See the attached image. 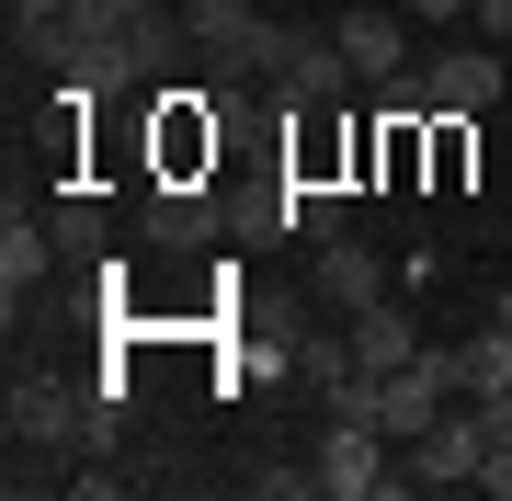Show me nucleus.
Segmentation results:
<instances>
[{
	"label": "nucleus",
	"instance_id": "obj_1",
	"mask_svg": "<svg viewBox=\"0 0 512 501\" xmlns=\"http://www.w3.org/2000/svg\"><path fill=\"white\" fill-rule=\"evenodd\" d=\"M501 46H421L410 57V103L421 114H444V126H478V114L501 103Z\"/></svg>",
	"mask_w": 512,
	"mask_h": 501
},
{
	"label": "nucleus",
	"instance_id": "obj_2",
	"mask_svg": "<svg viewBox=\"0 0 512 501\" xmlns=\"http://www.w3.org/2000/svg\"><path fill=\"white\" fill-rule=\"evenodd\" d=\"M308 456H319V501H410V479H399L376 422H319Z\"/></svg>",
	"mask_w": 512,
	"mask_h": 501
},
{
	"label": "nucleus",
	"instance_id": "obj_3",
	"mask_svg": "<svg viewBox=\"0 0 512 501\" xmlns=\"http://www.w3.org/2000/svg\"><path fill=\"white\" fill-rule=\"evenodd\" d=\"M478 456H490L478 410H444L433 433H410V445H399V479H410V501H421V490H478Z\"/></svg>",
	"mask_w": 512,
	"mask_h": 501
},
{
	"label": "nucleus",
	"instance_id": "obj_4",
	"mask_svg": "<svg viewBox=\"0 0 512 501\" xmlns=\"http://www.w3.org/2000/svg\"><path fill=\"white\" fill-rule=\"evenodd\" d=\"M80 399L69 376H12V445L23 456H80Z\"/></svg>",
	"mask_w": 512,
	"mask_h": 501
},
{
	"label": "nucleus",
	"instance_id": "obj_5",
	"mask_svg": "<svg viewBox=\"0 0 512 501\" xmlns=\"http://www.w3.org/2000/svg\"><path fill=\"white\" fill-rule=\"evenodd\" d=\"M183 35H194L205 69H262L274 23H262V0H183Z\"/></svg>",
	"mask_w": 512,
	"mask_h": 501
},
{
	"label": "nucleus",
	"instance_id": "obj_6",
	"mask_svg": "<svg viewBox=\"0 0 512 501\" xmlns=\"http://www.w3.org/2000/svg\"><path fill=\"white\" fill-rule=\"evenodd\" d=\"M330 35H342V57L376 80V92H387V80H410V57H421V46H410V12H399V0H353V12L330 23Z\"/></svg>",
	"mask_w": 512,
	"mask_h": 501
},
{
	"label": "nucleus",
	"instance_id": "obj_7",
	"mask_svg": "<svg viewBox=\"0 0 512 501\" xmlns=\"http://www.w3.org/2000/svg\"><path fill=\"white\" fill-rule=\"evenodd\" d=\"M308 297H319V308H342V319H365V308L387 297V262H376L365 240H342V228H330L319 262H308Z\"/></svg>",
	"mask_w": 512,
	"mask_h": 501
},
{
	"label": "nucleus",
	"instance_id": "obj_8",
	"mask_svg": "<svg viewBox=\"0 0 512 501\" xmlns=\"http://www.w3.org/2000/svg\"><path fill=\"white\" fill-rule=\"evenodd\" d=\"M46 262H57V228H46L35 205L12 194V217H0V297L23 308V297H35V285H46Z\"/></svg>",
	"mask_w": 512,
	"mask_h": 501
},
{
	"label": "nucleus",
	"instance_id": "obj_9",
	"mask_svg": "<svg viewBox=\"0 0 512 501\" xmlns=\"http://www.w3.org/2000/svg\"><path fill=\"white\" fill-rule=\"evenodd\" d=\"M353 353H365L376 376H387V365H410V353H421V319H410L399 297H376L365 319H353Z\"/></svg>",
	"mask_w": 512,
	"mask_h": 501
},
{
	"label": "nucleus",
	"instance_id": "obj_10",
	"mask_svg": "<svg viewBox=\"0 0 512 501\" xmlns=\"http://www.w3.org/2000/svg\"><path fill=\"white\" fill-rule=\"evenodd\" d=\"M114 433H126V388H92L80 399V456H103Z\"/></svg>",
	"mask_w": 512,
	"mask_h": 501
},
{
	"label": "nucleus",
	"instance_id": "obj_11",
	"mask_svg": "<svg viewBox=\"0 0 512 501\" xmlns=\"http://www.w3.org/2000/svg\"><path fill=\"white\" fill-rule=\"evenodd\" d=\"M0 12H12V35H23V46H46L57 23H69V0H0Z\"/></svg>",
	"mask_w": 512,
	"mask_h": 501
},
{
	"label": "nucleus",
	"instance_id": "obj_12",
	"mask_svg": "<svg viewBox=\"0 0 512 501\" xmlns=\"http://www.w3.org/2000/svg\"><path fill=\"white\" fill-rule=\"evenodd\" d=\"M478 501H512V445H490V456H478Z\"/></svg>",
	"mask_w": 512,
	"mask_h": 501
},
{
	"label": "nucleus",
	"instance_id": "obj_13",
	"mask_svg": "<svg viewBox=\"0 0 512 501\" xmlns=\"http://www.w3.org/2000/svg\"><path fill=\"white\" fill-rule=\"evenodd\" d=\"M467 23H478V46H501L512 35V0H467Z\"/></svg>",
	"mask_w": 512,
	"mask_h": 501
},
{
	"label": "nucleus",
	"instance_id": "obj_14",
	"mask_svg": "<svg viewBox=\"0 0 512 501\" xmlns=\"http://www.w3.org/2000/svg\"><path fill=\"white\" fill-rule=\"evenodd\" d=\"M410 23H467V0H399Z\"/></svg>",
	"mask_w": 512,
	"mask_h": 501
},
{
	"label": "nucleus",
	"instance_id": "obj_15",
	"mask_svg": "<svg viewBox=\"0 0 512 501\" xmlns=\"http://www.w3.org/2000/svg\"><path fill=\"white\" fill-rule=\"evenodd\" d=\"M490 319H501V331H512V274H501V297H490Z\"/></svg>",
	"mask_w": 512,
	"mask_h": 501
}]
</instances>
